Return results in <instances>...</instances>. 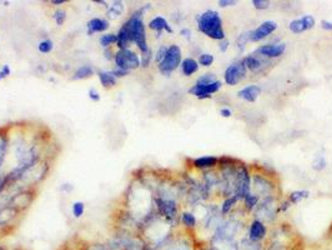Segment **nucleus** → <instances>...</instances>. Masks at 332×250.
<instances>
[{
	"mask_svg": "<svg viewBox=\"0 0 332 250\" xmlns=\"http://www.w3.org/2000/svg\"><path fill=\"white\" fill-rule=\"evenodd\" d=\"M198 30L214 40L221 41L225 39V31L223 28V19L216 10H206L197 16Z\"/></svg>",
	"mask_w": 332,
	"mask_h": 250,
	"instance_id": "nucleus-1",
	"label": "nucleus"
},
{
	"mask_svg": "<svg viewBox=\"0 0 332 250\" xmlns=\"http://www.w3.org/2000/svg\"><path fill=\"white\" fill-rule=\"evenodd\" d=\"M149 5H146L144 9H140L136 11L134 15L129 19L126 23H125V28H126L127 31H129L130 41L135 43L138 45V48L140 49L141 54L146 53L149 50V45H147L146 41V31H145V25H144L143 18H141V13L144 10L147 9Z\"/></svg>",
	"mask_w": 332,
	"mask_h": 250,
	"instance_id": "nucleus-2",
	"label": "nucleus"
},
{
	"mask_svg": "<svg viewBox=\"0 0 332 250\" xmlns=\"http://www.w3.org/2000/svg\"><path fill=\"white\" fill-rule=\"evenodd\" d=\"M179 65H181V49L178 45H171L167 48L163 61L159 62V70L164 75H170L174 70L178 69Z\"/></svg>",
	"mask_w": 332,
	"mask_h": 250,
	"instance_id": "nucleus-3",
	"label": "nucleus"
},
{
	"mask_svg": "<svg viewBox=\"0 0 332 250\" xmlns=\"http://www.w3.org/2000/svg\"><path fill=\"white\" fill-rule=\"evenodd\" d=\"M246 72H248V68H246L244 59L232 62L231 65H229L228 69L225 70V74H224L225 83L228 85H231V87L232 85L239 84L240 81L245 78Z\"/></svg>",
	"mask_w": 332,
	"mask_h": 250,
	"instance_id": "nucleus-4",
	"label": "nucleus"
},
{
	"mask_svg": "<svg viewBox=\"0 0 332 250\" xmlns=\"http://www.w3.org/2000/svg\"><path fill=\"white\" fill-rule=\"evenodd\" d=\"M115 61L119 69L127 70V72L136 69V68L140 67L141 64L139 56L130 49L120 50V52L115 55Z\"/></svg>",
	"mask_w": 332,
	"mask_h": 250,
	"instance_id": "nucleus-5",
	"label": "nucleus"
},
{
	"mask_svg": "<svg viewBox=\"0 0 332 250\" xmlns=\"http://www.w3.org/2000/svg\"><path fill=\"white\" fill-rule=\"evenodd\" d=\"M221 87H223V84L218 80L211 84H195L194 87L190 88L189 93L198 99H208L211 96V94L217 93L221 89Z\"/></svg>",
	"mask_w": 332,
	"mask_h": 250,
	"instance_id": "nucleus-6",
	"label": "nucleus"
},
{
	"mask_svg": "<svg viewBox=\"0 0 332 250\" xmlns=\"http://www.w3.org/2000/svg\"><path fill=\"white\" fill-rule=\"evenodd\" d=\"M286 50L285 43H272V44H265L261 45L260 48L256 49V54L263 56L266 59H276L280 58Z\"/></svg>",
	"mask_w": 332,
	"mask_h": 250,
	"instance_id": "nucleus-7",
	"label": "nucleus"
},
{
	"mask_svg": "<svg viewBox=\"0 0 332 250\" xmlns=\"http://www.w3.org/2000/svg\"><path fill=\"white\" fill-rule=\"evenodd\" d=\"M277 29V23L274 20H266L261 23L259 27L255 30H251V35H250V41H260L262 39L268 38L271 35L275 30Z\"/></svg>",
	"mask_w": 332,
	"mask_h": 250,
	"instance_id": "nucleus-8",
	"label": "nucleus"
},
{
	"mask_svg": "<svg viewBox=\"0 0 332 250\" xmlns=\"http://www.w3.org/2000/svg\"><path fill=\"white\" fill-rule=\"evenodd\" d=\"M252 181H254V187L256 190L257 197L260 198V195H262V197H271L272 192H274V184L268 178H265L263 175L256 174L252 177Z\"/></svg>",
	"mask_w": 332,
	"mask_h": 250,
	"instance_id": "nucleus-9",
	"label": "nucleus"
},
{
	"mask_svg": "<svg viewBox=\"0 0 332 250\" xmlns=\"http://www.w3.org/2000/svg\"><path fill=\"white\" fill-rule=\"evenodd\" d=\"M315 18L312 15H305L302 18L295 19L289 24V29L295 34H301L303 31L310 30L315 27Z\"/></svg>",
	"mask_w": 332,
	"mask_h": 250,
	"instance_id": "nucleus-10",
	"label": "nucleus"
},
{
	"mask_svg": "<svg viewBox=\"0 0 332 250\" xmlns=\"http://www.w3.org/2000/svg\"><path fill=\"white\" fill-rule=\"evenodd\" d=\"M266 233H268V229H266V225L263 224V221L256 219V220L252 221L251 225H250V232H249L250 241L256 243V241L262 240L263 238H265Z\"/></svg>",
	"mask_w": 332,
	"mask_h": 250,
	"instance_id": "nucleus-11",
	"label": "nucleus"
},
{
	"mask_svg": "<svg viewBox=\"0 0 332 250\" xmlns=\"http://www.w3.org/2000/svg\"><path fill=\"white\" fill-rule=\"evenodd\" d=\"M261 92H262V90H261L259 85L251 84L239 90V92H237V96H239L240 99H244V100L249 101V103H254V101L257 100V98L260 96Z\"/></svg>",
	"mask_w": 332,
	"mask_h": 250,
	"instance_id": "nucleus-12",
	"label": "nucleus"
},
{
	"mask_svg": "<svg viewBox=\"0 0 332 250\" xmlns=\"http://www.w3.org/2000/svg\"><path fill=\"white\" fill-rule=\"evenodd\" d=\"M244 61H245L246 68L254 73L261 72L263 68V64H266V62H268L266 58H263V56H261L256 53L250 54V55L246 56V58H244Z\"/></svg>",
	"mask_w": 332,
	"mask_h": 250,
	"instance_id": "nucleus-13",
	"label": "nucleus"
},
{
	"mask_svg": "<svg viewBox=\"0 0 332 250\" xmlns=\"http://www.w3.org/2000/svg\"><path fill=\"white\" fill-rule=\"evenodd\" d=\"M218 163V158L216 156H200L194 160V166L197 169H211V168L216 166Z\"/></svg>",
	"mask_w": 332,
	"mask_h": 250,
	"instance_id": "nucleus-14",
	"label": "nucleus"
},
{
	"mask_svg": "<svg viewBox=\"0 0 332 250\" xmlns=\"http://www.w3.org/2000/svg\"><path fill=\"white\" fill-rule=\"evenodd\" d=\"M149 27H150V29L158 31L159 34H160L163 30H166L167 33H170V34L174 33L172 28L170 27L169 23H167L166 19L163 18V16H156V18L152 19V20L149 23Z\"/></svg>",
	"mask_w": 332,
	"mask_h": 250,
	"instance_id": "nucleus-15",
	"label": "nucleus"
},
{
	"mask_svg": "<svg viewBox=\"0 0 332 250\" xmlns=\"http://www.w3.org/2000/svg\"><path fill=\"white\" fill-rule=\"evenodd\" d=\"M109 27V23L104 19H99V18H94L87 23V33L92 35L93 33H100V31H105Z\"/></svg>",
	"mask_w": 332,
	"mask_h": 250,
	"instance_id": "nucleus-16",
	"label": "nucleus"
},
{
	"mask_svg": "<svg viewBox=\"0 0 332 250\" xmlns=\"http://www.w3.org/2000/svg\"><path fill=\"white\" fill-rule=\"evenodd\" d=\"M159 208H160V212L163 213L164 215L167 218H174L175 214H176V205H175L174 201L171 200H158Z\"/></svg>",
	"mask_w": 332,
	"mask_h": 250,
	"instance_id": "nucleus-17",
	"label": "nucleus"
},
{
	"mask_svg": "<svg viewBox=\"0 0 332 250\" xmlns=\"http://www.w3.org/2000/svg\"><path fill=\"white\" fill-rule=\"evenodd\" d=\"M181 70H183L184 75L190 76L195 74L198 70V62L192 58H186L181 61Z\"/></svg>",
	"mask_w": 332,
	"mask_h": 250,
	"instance_id": "nucleus-18",
	"label": "nucleus"
},
{
	"mask_svg": "<svg viewBox=\"0 0 332 250\" xmlns=\"http://www.w3.org/2000/svg\"><path fill=\"white\" fill-rule=\"evenodd\" d=\"M116 38H118V40H116V44H118V47L120 48L121 50L124 49H127V45H129L130 41V36H129V31H127L126 28H125V25L121 27L120 31H119V34L116 35Z\"/></svg>",
	"mask_w": 332,
	"mask_h": 250,
	"instance_id": "nucleus-19",
	"label": "nucleus"
},
{
	"mask_svg": "<svg viewBox=\"0 0 332 250\" xmlns=\"http://www.w3.org/2000/svg\"><path fill=\"white\" fill-rule=\"evenodd\" d=\"M99 78H100L101 84L104 85L105 88L107 87H113V85L116 84V76L114 74L109 73V72H101L99 73Z\"/></svg>",
	"mask_w": 332,
	"mask_h": 250,
	"instance_id": "nucleus-20",
	"label": "nucleus"
},
{
	"mask_svg": "<svg viewBox=\"0 0 332 250\" xmlns=\"http://www.w3.org/2000/svg\"><path fill=\"white\" fill-rule=\"evenodd\" d=\"M308 195H310V193L307 192V190H296V192H292L290 194V198H289V201H290V204H297L300 203V201L303 200V199L308 198Z\"/></svg>",
	"mask_w": 332,
	"mask_h": 250,
	"instance_id": "nucleus-21",
	"label": "nucleus"
},
{
	"mask_svg": "<svg viewBox=\"0 0 332 250\" xmlns=\"http://www.w3.org/2000/svg\"><path fill=\"white\" fill-rule=\"evenodd\" d=\"M93 74H94L93 68L89 67V65H84V67L79 68V69L76 70L75 74H74V79L89 78V76H92Z\"/></svg>",
	"mask_w": 332,
	"mask_h": 250,
	"instance_id": "nucleus-22",
	"label": "nucleus"
},
{
	"mask_svg": "<svg viewBox=\"0 0 332 250\" xmlns=\"http://www.w3.org/2000/svg\"><path fill=\"white\" fill-rule=\"evenodd\" d=\"M259 200L260 198L257 197L256 194H251V193H250V194L246 195L245 199H244V203H245L246 208L249 210H252L257 205V204H259Z\"/></svg>",
	"mask_w": 332,
	"mask_h": 250,
	"instance_id": "nucleus-23",
	"label": "nucleus"
},
{
	"mask_svg": "<svg viewBox=\"0 0 332 250\" xmlns=\"http://www.w3.org/2000/svg\"><path fill=\"white\" fill-rule=\"evenodd\" d=\"M237 200H239V199L235 197V195L226 198L225 201L223 203V206H221V213H223V214H228V213L232 209V206H234V204L236 203Z\"/></svg>",
	"mask_w": 332,
	"mask_h": 250,
	"instance_id": "nucleus-24",
	"label": "nucleus"
},
{
	"mask_svg": "<svg viewBox=\"0 0 332 250\" xmlns=\"http://www.w3.org/2000/svg\"><path fill=\"white\" fill-rule=\"evenodd\" d=\"M181 220H183L184 225L189 226V228H194L196 225V218H195V215L192 213H184Z\"/></svg>",
	"mask_w": 332,
	"mask_h": 250,
	"instance_id": "nucleus-25",
	"label": "nucleus"
},
{
	"mask_svg": "<svg viewBox=\"0 0 332 250\" xmlns=\"http://www.w3.org/2000/svg\"><path fill=\"white\" fill-rule=\"evenodd\" d=\"M215 60L214 55H211V54H208V53H204L201 54L200 56H198V65H203V67H210V65L212 64Z\"/></svg>",
	"mask_w": 332,
	"mask_h": 250,
	"instance_id": "nucleus-26",
	"label": "nucleus"
},
{
	"mask_svg": "<svg viewBox=\"0 0 332 250\" xmlns=\"http://www.w3.org/2000/svg\"><path fill=\"white\" fill-rule=\"evenodd\" d=\"M215 81H217L215 74L208 73V74H204L203 76H200V78L197 79L196 84H211V83H215Z\"/></svg>",
	"mask_w": 332,
	"mask_h": 250,
	"instance_id": "nucleus-27",
	"label": "nucleus"
},
{
	"mask_svg": "<svg viewBox=\"0 0 332 250\" xmlns=\"http://www.w3.org/2000/svg\"><path fill=\"white\" fill-rule=\"evenodd\" d=\"M250 35H251V30L246 31V33H242L239 35V38H237V40H236V45L240 50L244 49L246 45V43L250 41Z\"/></svg>",
	"mask_w": 332,
	"mask_h": 250,
	"instance_id": "nucleus-28",
	"label": "nucleus"
},
{
	"mask_svg": "<svg viewBox=\"0 0 332 250\" xmlns=\"http://www.w3.org/2000/svg\"><path fill=\"white\" fill-rule=\"evenodd\" d=\"M312 168H314L315 170H317V172H320V170L325 169L326 168V159L323 155H319L316 159L314 160V163H312Z\"/></svg>",
	"mask_w": 332,
	"mask_h": 250,
	"instance_id": "nucleus-29",
	"label": "nucleus"
},
{
	"mask_svg": "<svg viewBox=\"0 0 332 250\" xmlns=\"http://www.w3.org/2000/svg\"><path fill=\"white\" fill-rule=\"evenodd\" d=\"M252 5H254L255 9L257 10H265L270 8L271 3L269 0H252Z\"/></svg>",
	"mask_w": 332,
	"mask_h": 250,
	"instance_id": "nucleus-30",
	"label": "nucleus"
},
{
	"mask_svg": "<svg viewBox=\"0 0 332 250\" xmlns=\"http://www.w3.org/2000/svg\"><path fill=\"white\" fill-rule=\"evenodd\" d=\"M116 40H118L116 35H114V34H107V35L101 36L100 43L103 47L106 48V47H109V45H112L113 43H116Z\"/></svg>",
	"mask_w": 332,
	"mask_h": 250,
	"instance_id": "nucleus-31",
	"label": "nucleus"
},
{
	"mask_svg": "<svg viewBox=\"0 0 332 250\" xmlns=\"http://www.w3.org/2000/svg\"><path fill=\"white\" fill-rule=\"evenodd\" d=\"M73 214L75 218H80L84 214V204L81 201H76L73 205Z\"/></svg>",
	"mask_w": 332,
	"mask_h": 250,
	"instance_id": "nucleus-32",
	"label": "nucleus"
},
{
	"mask_svg": "<svg viewBox=\"0 0 332 250\" xmlns=\"http://www.w3.org/2000/svg\"><path fill=\"white\" fill-rule=\"evenodd\" d=\"M53 41L52 40H44L41 41L40 44H39V50H40L41 53L47 54V53H50L53 50Z\"/></svg>",
	"mask_w": 332,
	"mask_h": 250,
	"instance_id": "nucleus-33",
	"label": "nucleus"
},
{
	"mask_svg": "<svg viewBox=\"0 0 332 250\" xmlns=\"http://www.w3.org/2000/svg\"><path fill=\"white\" fill-rule=\"evenodd\" d=\"M124 10V5L121 2H115L114 5H112V8H110V14H115V15H119V14L123 13Z\"/></svg>",
	"mask_w": 332,
	"mask_h": 250,
	"instance_id": "nucleus-34",
	"label": "nucleus"
},
{
	"mask_svg": "<svg viewBox=\"0 0 332 250\" xmlns=\"http://www.w3.org/2000/svg\"><path fill=\"white\" fill-rule=\"evenodd\" d=\"M54 18H55V22H56V24H58V25L64 24L65 18H67V15H65V11H62V10L56 11L55 15H54Z\"/></svg>",
	"mask_w": 332,
	"mask_h": 250,
	"instance_id": "nucleus-35",
	"label": "nucleus"
},
{
	"mask_svg": "<svg viewBox=\"0 0 332 250\" xmlns=\"http://www.w3.org/2000/svg\"><path fill=\"white\" fill-rule=\"evenodd\" d=\"M167 250H191V248H190L189 244H187V243H185V241H184V243L174 244V245L170 246V248L167 249Z\"/></svg>",
	"mask_w": 332,
	"mask_h": 250,
	"instance_id": "nucleus-36",
	"label": "nucleus"
},
{
	"mask_svg": "<svg viewBox=\"0 0 332 250\" xmlns=\"http://www.w3.org/2000/svg\"><path fill=\"white\" fill-rule=\"evenodd\" d=\"M150 60H151V50H147L146 53H143V56H141V64L143 67H147L150 64Z\"/></svg>",
	"mask_w": 332,
	"mask_h": 250,
	"instance_id": "nucleus-37",
	"label": "nucleus"
},
{
	"mask_svg": "<svg viewBox=\"0 0 332 250\" xmlns=\"http://www.w3.org/2000/svg\"><path fill=\"white\" fill-rule=\"evenodd\" d=\"M166 52H167V47H161L160 49L158 50V54H156V58H155V60L158 61V64L163 61V59L165 58Z\"/></svg>",
	"mask_w": 332,
	"mask_h": 250,
	"instance_id": "nucleus-38",
	"label": "nucleus"
},
{
	"mask_svg": "<svg viewBox=\"0 0 332 250\" xmlns=\"http://www.w3.org/2000/svg\"><path fill=\"white\" fill-rule=\"evenodd\" d=\"M236 0H218V5L221 8H228V7H234L236 4Z\"/></svg>",
	"mask_w": 332,
	"mask_h": 250,
	"instance_id": "nucleus-39",
	"label": "nucleus"
},
{
	"mask_svg": "<svg viewBox=\"0 0 332 250\" xmlns=\"http://www.w3.org/2000/svg\"><path fill=\"white\" fill-rule=\"evenodd\" d=\"M229 45H230V41L225 38V39H223V40L220 41V47H218V49H220V52L225 53L226 50L229 49Z\"/></svg>",
	"mask_w": 332,
	"mask_h": 250,
	"instance_id": "nucleus-40",
	"label": "nucleus"
},
{
	"mask_svg": "<svg viewBox=\"0 0 332 250\" xmlns=\"http://www.w3.org/2000/svg\"><path fill=\"white\" fill-rule=\"evenodd\" d=\"M89 98L92 99V100H94V101L100 100V95H99V94L96 93L95 89H90L89 90Z\"/></svg>",
	"mask_w": 332,
	"mask_h": 250,
	"instance_id": "nucleus-41",
	"label": "nucleus"
},
{
	"mask_svg": "<svg viewBox=\"0 0 332 250\" xmlns=\"http://www.w3.org/2000/svg\"><path fill=\"white\" fill-rule=\"evenodd\" d=\"M321 27L322 29L327 30V31H332V22L330 20H322L321 22Z\"/></svg>",
	"mask_w": 332,
	"mask_h": 250,
	"instance_id": "nucleus-42",
	"label": "nucleus"
},
{
	"mask_svg": "<svg viewBox=\"0 0 332 250\" xmlns=\"http://www.w3.org/2000/svg\"><path fill=\"white\" fill-rule=\"evenodd\" d=\"M220 115L224 116V118H230V116L232 115V112L228 108H223V109L220 110Z\"/></svg>",
	"mask_w": 332,
	"mask_h": 250,
	"instance_id": "nucleus-43",
	"label": "nucleus"
},
{
	"mask_svg": "<svg viewBox=\"0 0 332 250\" xmlns=\"http://www.w3.org/2000/svg\"><path fill=\"white\" fill-rule=\"evenodd\" d=\"M113 74H114V75L116 76V78H118V76H125V75H127V74H129V72H127V70H124V69H115L114 72H113Z\"/></svg>",
	"mask_w": 332,
	"mask_h": 250,
	"instance_id": "nucleus-44",
	"label": "nucleus"
},
{
	"mask_svg": "<svg viewBox=\"0 0 332 250\" xmlns=\"http://www.w3.org/2000/svg\"><path fill=\"white\" fill-rule=\"evenodd\" d=\"M181 35H184V36H185V38L190 39V35H191V31H190V29H183V30H181Z\"/></svg>",
	"mask_w": 332,
	"mask_h": 250,
	"instance_id": "nucleus-45",
	"label": "nucleus"
},
{
	"mask_svg": "<svg viewBox=\"0 0 332 250\" xmlns=\"http://www.w3.org/2000/svg\"><path fill=\"white\" fill-rule=\"evenodd\" d=\"M9 73H10V69H9V67H8V65H4V68H3V70H2V74H3V76H7V75H9Z\"/></svg>",
	"mask_w": 332,
	"mask_h": 250,
	"instance_id": "nucleus-46",
	"label": "nucleus"
},
{
	"mask_svg": "<svg viewBox=\"0 0 332 250\" xmlns=\"http://www.w3.org/2000/svg\"><path fill=\"white\" fill-rule=\"evenodd\" d=\"M53 4H55V5H60V4H64L65 3V0H53Z\"/></svg>",
	"mask_w": 332,
	"mask_h": 250,
	"instance_id": "nucleus-47",
	"label": "nucleus"
},
{
	"mask_svg": "<svg viewBox=\"0 0 332 250\" xmlns=\"http://www.w3.org/2000/svg\"><path fill=\"white\" fill-rule=\"evenodd\" d=\"M2 78H4V76H3V74H2V72H0V80H2Z\"/></svg>",
	"mask_w": 332,
	"mask_h": 250,
	"instance_id": "nucleus-48",
	"label": "nucleus"
},
{
	"mask_svg": "<svg viewBox=\"0 0 332 250\" xmlns=\"http://www.w3.org/2000/svg\"><path fill=\"white\" fill-rule=\"evenodd\" d=\"M0 250H4V248H2V246H0Z\"/></svg>",
	"mask_w": 332,
	"mask_h": 250,
	"instance_id": "nucleus-49",
	"label": "nucleus"
}]
</instances>
